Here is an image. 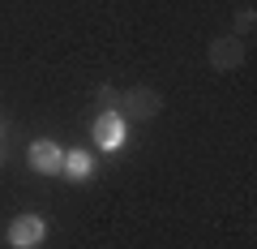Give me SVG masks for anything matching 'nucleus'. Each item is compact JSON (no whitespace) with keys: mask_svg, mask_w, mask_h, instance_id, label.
<instances>
[{"mask_svg":"<svg viewBox=\"0 0 257 249\" xmlns=\"http://www.w3.org/2000/svg\"><path fill=\"white\" fill-rule=\"evenodd\" d=\"M43 236H47L43 215H18V219L9 223V232H5V240H9L13 249H35V245H43Z\"/></svg>","mask_w":257,"mask_h":249,"instance_id":"obj_1","label":"nucleus"},{"mask_svg":"<svg viewBox=\"0 0 257 249\" xmlns=\"http://www.w3.org/2000/svg\"><path fill=\"white\" fill-rule=\"evenodd\" d=\"M94 146L99 150L124 146V116L120 112H99V120H94Z\"/></svg>","mask_w":257,"mask_h":249,"instance_id":"obj_2","label":"nucleus"},{"mask_svg":"<svg viewBox=\"0 0 257 249\" xmlns=\"http://www.w3.org/2000/svg\"><path fill=\"white\" fill-rule=\"evenodd\" d=\"M26 163L35 168V172H43V176H56L64 168V150L56 146V142H30V150H26Z\"/></svg>","mask_w":257,"mask_h":249,"instance_id":"obj_3","label":"nucleus"},{"mask_svg":"<svg viewBox=\"0 0 257 249\" xmlns=\"http://www.w3.org/2000/svg\"><path fill=\"white\" fill-rule=\"evenodd\" d=\"M159 108H163V99H159L155 91H128L124 99H120V116H124V120H138V116H155Z\"/></svg>","mask_w":257,"mask_h":249,"instance_id":"obj_4","label":"nucleus"},{"mask_svg":"<svg viewBox=\"0 0 257 249\" xmlns=\"http://www.w3.org/2000/svg\"><path fill=\"white\" fill-rule=\"evenodd\" d=\"M210 60H214V69H236L240 60H244V43H240V39H214Z\"/></svg>","mask_w":257,"mask_h":249,"instance_id":"obj_5","label":"nucleus"},{"mask_svg":"<svg viewBox=\"0 0 257 249\" xmlns=\"http://www.w3.org/2000/svg\"><path fill=\"white\" fill-rule=\"evenodd\" d=\"M90 168H94V159L86 155V150H69L60 172H64V176H73V181H82V176H90Z\"/></svg>","mask_w":257,"mask_h":249,"instance_id":"obj_6","label":"nucleus"},{"mask_svg":"<svg viewBox=\"0 0 257 249\" xmlns=\"http://www.w3.org/2000/svg\"><path fill=\"white\" fill-rule=\"evenodd\" d=\"M0 142H5V138H0Z\"/></svg>","mask_w":257,"mask_h":249,"instance_id":"obj_7","label":"nucleus"}]
</instances>
